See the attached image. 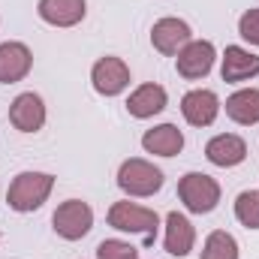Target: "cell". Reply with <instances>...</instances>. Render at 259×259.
Returning a JSON list of instances; mask_svg holds the SVG:
<instances>
[{"label": "cell", "instance_id": "obj_1", "mask_svg": "<svg viewBox=\"0 0 259 259\" xmlns=\"http://www.w3.org/2000/svg\"><path fill=\"white\" fill-rule=\"evenodd\" d=\"M55 190V175L49 172H18L6 190V205L18 214L42 208V202Z\"/></svg>", "mask_w": 259, "mask_h": 259}, {"label": "cell", "instance_id": "obj_2", "mask_svg": "<svg viewBox=\"0 0 259 259\" xmlns=\"http://www.w3.org/2000/svg\"><path fill=\"white\" fill-rule=\"evenodd\" d=\"M118 187L127 196H139V199L154 196L163 187V172L142 157H130L118 169Z\"/></svg>", "mask_w": 259, "mask_h": 259}, {"label": "cell", "instance_id": "obj_3", "mask_svg": "<svg viewBox=\"0 0 259 259\" xmlns=\"http://www.w3.org/2000/svg\"><path fill=\"white\" fill-rule=\"evenodd\" d=\"M178 199L190 214H211L220 202V184L205 172H187L178 181Z\"/></svg>", "mask_w": 259, "mask_h": 259}, {"label": "cell", "instance_id": "obj_4", "mask_svg": "<svg viewBox=\"0 0 259 259\" xmlns=\"http://www.w3.org/2000/svg\"><path fill=\"white\" fill-rule=\"evenodd\" d=\"M109 226L118 229V232H139L148 241H154L157 226H160V217H157V211L124 199V202H115L109 208Z\"/></svg>", "mask_w": 259, "mask_h": 259}, {"label": "cell", "instance_id": "obj_5", "mask_svg": "<svg viewBox=\"0 0 259 259\" xmlns=\"http://www.w3.org/2000/svg\"><path fill=\"white\" fill-rule=\"evenodd\" d=\"M52 226H55V232L61 238L78 241V238H84L94 229V211L81 199H66V202L58 205V211L52 214Z\"/></svg>", "mask_w": 259, "mask_h": 259}, {"label": "cell", "instance_id": "obj_6", "mask_svg": "<svg viewBox=\"0 0 259 259\" xmlns=\"http://www.w3.org/2000/svg\"><path fill=\"white\" fill-rule=\"evenodd\" d=\"M91 84L103 97H118L130 88V66L115 55H106L91 69Z\"/></svg>", "mask_w": 259, "mask_h": 259}, {"label": "cell", "instance_id": "obj_7", "mask_svg": "<svg viewBox=\"0 0 259 259\" xmlns=\"http://www.w3.org/2000/svg\"><path fill=\"white\" fill-rule=\"evenodd\" d=\"M214 61H217V49H214V42H208V39H190L181 52H178V75L181 78H205L211 69H214Z\"/></svg>", "mask_w": 259, "mask_h": 259}, {"label": "cell", "instance_id": "obj_8", "mask_svg": "<svg viewBox=\"0 0 259 259\" xmlns=\"http://www.w3.org/2000/svg\"><path fill=\"white\" fill-rule=\"evenodd\" d=\"M181 115L190 127H211L220 115V97L208 88H193L181 97Z\"/></svg>", "mask_w": 259, "mask_h": 259}, {"label": "cell", "instance_id": "obj_9", "mask_svg": "<svg viewBox=\"0 0 259 259\" xmlns=\"http://www.w3.org/2000/svg\"><path fill=\"white\" fill-rule=\"evenodd\" d=\"M9 124L21 133H39L46 127V103L39 94L33 91H24L12 100L9 106Z\"/></svg>", "mask_w": 259, "mask_h": 259}, {"label": "cell", "instance_id": "obj_10", "mask_svg": "<svg viewBox=\"0 0 259 259\" xmlns=\"http://www.w3.org/2000/svg\"><path fill=\"white\" fill-rule=\"evenodd\" d=\"M193 39V30H190V24L187 21H181V18H160L154 27H151V46L160 52V55H178L187 42Z\"/></svg>", "mask_w": 259, "mask_h": 259}, {"label": "cell", "instance_id": "obj_11", "mask_svg": "<svg viewBox=\"0 0 259 259\" xmlns=\"http://www.w3.org/2000/svg\"><path fill=\"white\" fill-rule=\"evenodd\" d=\"M33 66V55L24 42L18 39H9V42H0V81L3 84H15L21 81Z\"/></svg>", "mask_w": 259, "mask_h": 259}, {"label": "cell", "instance_id": "obj_12", "mask_svg": "<svg viewBox=\"0 0 259 259\" xmlns=\"http://www.w3.org/2000/svg\"><path fill=\"white\" fill-rule=\"evenodd\" d=\"M205 157H208L214 166H220V169H232V166L244 163V157H247V142H244L241 136H235V133H220V136H214V139L205 145Z\"/></svg>", "mask_w": 259, "mask_h": 259}, {"label": "cell", "instance_id": "obj_13", "mask_svg": "<svg viewBox=\"0 0 259 259\" xmlns=\"http://www.w3.org/2000/svg\"><path fill=\"white\" fill-rule=\"evenodd\" d=\"M36 15L52 27H75L88 15V3L84 0H39Z\"/></svg>", "mask_w": 259, "mask_h": 259}, {"label": "cell", "instance_id": "obj_14", "mask_svg": "<svg viewBox=\"0 0 259 259\" xmlns=\"http://www.w3.org/2000/svg\"><path fill=\"white\" fill-rule=\"evenodd\" d=\"M166 103H169V94H166V88L163 84H157V81H145V84H139L133 94H130L127 100V112L133 118H154V115H160L163 109H166Z\"/></svg>", "mask_w": 259, "mask_h": 259}, {"label": "cell", "instance_id": "obj_15", "mask_svg": "<svg viewBox=\"0 0 259 259\" xmlns=\"http://www.w3.org/2000/svg\"><path fill=\"white\" fill-rule=\"evenodd\" d=\"M220 75L223 81H247L259 75V55H253L250 49H241V46H226L223 52V61H220Z\"/></svg>", "mask_w": 259, "mask_h": 259}, {"label": "cell", "instance_id": "obj_16", "mask_svg": "<svg viewBox=\"0 0 259 259\" xmlns=\"http://www.w3.org/2000/svg\"><path fill=\"white\" fill-rule=\"evenodd\" d=\"M163 244H166V250H169L172 256H187L196 244L193 223H190L184 214L169 211V214H166V235H163Z\"/></svg>", "mask_w": 259, "mask_h": 259}, {"label": "cell", "instance_id": "obj_17", "mask_svg": "<svg viewBox=\"0 0 259 259\" xmlns=\"http://www.w3.org/2000/svg\"><path fill=\"white\" fill-rule=\"evenodd\" d=\"M142 148L148 154H157V157H175L184 148V133L175 124H160L142 136Z\"/></svg>", "mask_w": 259, "mask_h": 259}, {"label": "cell", "instance_id": "obj_18", "mask_svg": "<svg viewBox=\"0 0 259 259\" xmlns=\"http://www.w3.org/2000/svg\"><path fill=\"white\" fill-rule=\"evenodd\" d=\"M226 115L235 124H241V127L259 124V88H241V91H235L226 100Z\"/></svg>", "mask_w": 259, "mask_h": 259}, {"label": "cell", "instance_id": "obj_19", "mask_svg": "<svg viewBox=\"0 0 259 259\" xmlns=\"http://www.w3.org/2000/svg\"><path fill=\"white\" fill-rule=\"evenodd\" d=\"M199 259H238V241H235L229 232L217 229V232H211V235L205 238L202 256Z\"/></svg>", "mask_w": 259, "mask_h": 259}, {"label": "cell", "instance_id": "obj_20", "mask_svg": "<svg viewBox=\"0 0 259 259\" xmlns=\"http://www.w3.org/2000/svg\"><path fill=\"white\" fill-rule=\"evenodd\" d=\"M235 217L241 226L259 229V190H244L235 199Z\"/></svg>", "mask_w": 259, "mask_h": 259}, {"label": "cell", "instance_id": "obj_21", "mask_svg": "<svg viewBox=\"0 0 259 259\" xmlns=\"http://www.w3.org/2000/svg\"><path fill=\"white\" fill-rule=\"evenodd\" d=\"M97 259H139V247L121 238H106L97 247Z\"/></svg>", "mask_w": 259, "mask_h": 259}, {"label": "cell", "instance_id": "obj_22", "mask_svg": "<svg viewBox=\"0 0 259 259\" xmlns=\"http://www.w3.org/2000/svg\"><path fill=\"white\" fill-rule=\"evenodd\" d=\"M238 33H241V39H247L250 46L259 49V9H247L238 18Z\"/></svg>", "mask_w": 259, "mask_h": 259}]
</instances>
